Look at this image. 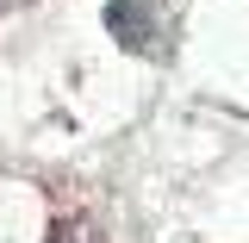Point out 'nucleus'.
<instances>
[{
    "label": "nucleus",
    "instance_id": "f03ea898",
    "mask_svg": "<svg viewBox=\"0 0 249 243\" xmlns=\"http://www.w3.org/2000/svg\"><path fill=\"white\" fill-rule=\"evenodd\" d=\"M6 6H19V0H0V13H6Z\"/></svg>",
    "mask_w": 249,
    "mask_h": 243
},
{
    "label": "nucleus",
    "instance_id": "f257e3e1",
    "mask_svg": "<svg viewBox=\"0 0 249 243\" xmlns=\"http://www.w3.org/2000/svg\"><path fill=\"white\" fill-rule=\"evenodd\" d=\"M106 31L119 37V50L131 56H168V19H162V0H112L106 6Z\"/></svg>",
    "mask_w": 249,
    "mask_h": 243
}]
</instances>
